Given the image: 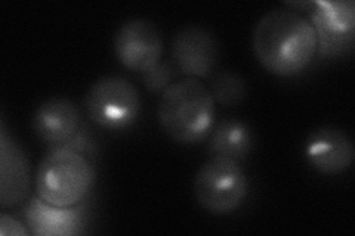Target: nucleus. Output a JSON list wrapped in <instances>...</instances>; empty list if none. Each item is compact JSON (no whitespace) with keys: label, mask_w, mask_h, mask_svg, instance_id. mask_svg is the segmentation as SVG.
<instances>
[{"label":"nucleus","mask_w":355,"mask_h":236,"mask_svg":"<svg viewBox=\"0 0 355 236\" xmlns=\"http://www.w3.org/2000/svg\"><path fill=\"white\" fill-rule=\"evenodd\" d=\"M0 204L14 207L26 198L30 188V167L26 152L2 126L0 138Z\"/></svg>","instance_id":"9b49d317"},{"label":"nucleus","mask_w":355,"mask_h":236,"mask_svg":"<svg viewBox=\"0 0 355 236\" xmlns=\"http://www.w3.org/2000/svg\"><path fill=\"white\" fill-rule=\"evenodd\" d=\"M254 143L252 129L240 120H225L210 133L209 151L214 156L243 160L250 154Z\"/></svg>","instance_id":"ddd939ff"},{"label":"nucleus","mask_w":355,"mask_h":236,"mask_svg":"<svg viewBox=\"0 0 355 236\" xmlns=\"http://www.w3.org/2000/svg\"><path fill=\"white\" fill-rule=\"evenodd\" d=\"M210 93L215 102L222 107H234L240 104L248 93V84L244 78L232 71H220L216 74L210 86Z\"/></svg>","instance_id":"4468645a"},{"label":"nucleus","mask_w":355,"mask_h":236,"mask_svg":"<svg viewBox=\"0 0 355 236\" xmlns=\"http://www.w3.org/2000/svg\"><path fill=\"white\" fill-rule=\"evenodd\" d=\"M26 221L31 235L71 236L83 229V207H57L35 197L26 208Z\"/></svg>","instance_id":"f8f14e48"},{"label":"nucleus","mask_w":355,"mask_h":236,"mask_svg":"<svg viewBox=\"0 0 355 236\" xmlns=\"http://www.w3.org/2000/svg\"><path fill=\"white\" fill-rule=\"evenodd\" d=\"M252 44L263 69L279 77L301 74L318 51L311 21L291 9L266 12L254 27Z\"/></svg>","instance_id":"f257e3e1"},{"label":"nucleus","mask_w":355,"mask_h":236,"mask_svg":"<svg viewBox=\"0 0 355 236\" xmlns=\"http://www.w3.org/2000/svg\"><path fill=\"white\" fill-rule=\"evenodd\" d=\"M172 56L182 74L190 78L209 77L218 61L216 39L203 27H184L173 37Z\"/></svg>","instance_id":"6e6552de"},{"label":"nucleus","mask_w":355,"mask_h":236,"mask_svg":"<svg viewBox=\"0 0 355 236\" xmlns=\"http://www.w3.org/2000/svg\"><path fill=\"white\" fill-rule=\"evenodd\" d=\"M144 75V84L153 93H163L172 83V69L168 64L160 62L153 70L147 71Z\"/></svg>","instance_id":"2eb2a0df"},{"label":"nucleus","mask_w":355,"mask_h":236,"mask_svg":"<svg viewBox=\"0 0 355 236\" xmlns=\"http://www.w3.org/2000/svg\"><path fill=\"white\" fill-rule=\"evenodd\" d=\"M114 53L125 69L146 74L162 62L163 39L159 28L148 19L126 21L114 36Z\"/></svg>","instance_id":"423d86ee"},{"label":"nucleus","mask_w":355,"mask_h":236,"mask_svg":"<svg viewBox=\"0 0 355 236\" xmlns=\"http://www.w3.org/2000/svg\"><path fill=\"white\" fill-rule=\"evenodd\" d=\"M249 192V181L239 161L212 156L194 179V195L209 212L227 216L239 210Z\"/></svg>","instance_id":"20e7f679"},{"label":"nucleus","mask_w":355,"mask_h":236,"mask_svg":"<svg viewBox=\"0 0 355 236\" xmlns=\"http://www.w3.org/2000/svg\"><path fill=\"white\" fill-rule=\"evenodd\" d=\"M31 232L24 228V224H21L15 219H12L8 215L0 216V235L2 236H27Z\"/></svg>","instance_id":"dca6fc26"},{"label":"nucleus","mask_w":355,"mask_h":236,"mask_svg":"<svg viewBox=\"0 0 355 236\" xmlns=\"http://www.w3.org/2000/svg\"><path fill=\"white\" fill-rule=\"evenodd\" d=\"M94 167L82 151L61 146L42 160L36 174L37 197L57 207H76L94 185Z\"/></svg>","instance_id":"7ed1b4c3"},{"label":"nucleus","mask_w":355,"mask_h":236,"mask_svg":"<svg viewBox=\"0 0 355 236\" xmlns=\"http://www.w3.org/2000/svg\"><path fill=\"white\" fill-rule=\"evenodd\" d=\"M85 105L89 118L107 130L133 126L142 108L138 89L120 75H107L95 82L86 95Z\"/></svg>","instance_id":"39448f33"},{"label":"nucleus","mask_w":355,"mask_h":236,"mask_svg":"<svg viewBox=\"0 0 355 236\" xmlns=\"http://www.w3.org/2000/svg\"><path fill=\"white\" fill-rule=\"evenodd\" d=\"M313 24L320 52L324 56H336L349 51L355 33V3L352 0L314 2Z\"/></svg>","instance_id":"0eeeda50"},{"label":"nucleus","mask_w":355,"mask_h":236,"mask_svg":"<svg viewBox=\"0 0 355 236\" xmlns=\"http://www.w3.org/2000/svg\"><path fill=\"white\" fill-rule=\"evenodd\" d=\"M305 156L321 174H340L352 165L355 151L348 134L338 127H320L308 136Z\"/></svg>","instance_id":"1a4fd4ad"},{"label":"nucleus","mask_w":355,"mask_h":236,"mask_svg":"<svg viewBox=\"0 0 355 236\" xmlns=\"http://www.w3.org/2000/svg\"><path fill=\"white\" fill-rule=\"evenodd\" d=\"M80 127V111L69 99L53 98L43 102L33 118V129L42 142L61 148L69 145Z\"/></svg>","instance_id":"9d476101"},{"label":"nucleus","mask_w":355,"mask_h":236,"mask_svg":"<svg viewBox=\"0 0 355 236\" xmlns=\"http://www.w3.org/2000/svg\"><path fill=\"white\" fill-rule=\"evenodd\" d=\"M157 117L162 129L180 145H197L210 136L215 125V100L197 78L172 83L162 93Z\"/></svg>","instance_id":"f03ea898"}]
</instances>
